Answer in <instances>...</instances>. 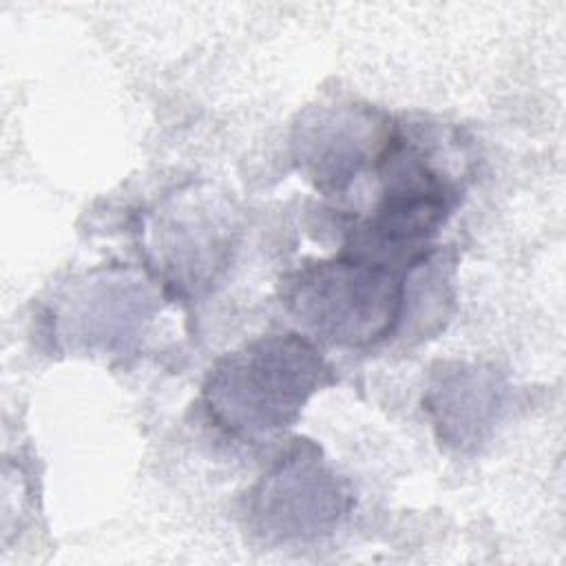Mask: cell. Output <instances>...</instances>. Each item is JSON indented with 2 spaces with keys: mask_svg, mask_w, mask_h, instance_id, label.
Listing matches in <instances>:
<instances>
[{
  "mask_svg": "<svg viewBox=\"0 0 566 566\" xmlns=\"http://www.w3.org/2000/svg\"><path fill=\"white\" fill-rule=\"evenodd\" d=\"M391 130L394 124H378L369 108H327L303 122L296 137L298 159L318 190L338 192L369 164L376 168Z\"/></svg>",
  "mask_w": 566,
  "mask_h": 566,
  "instance_id": "cell-4",
  "label": "cell"
},
{
  "mask_svg": "<svg viewBox=\"0 0 566 566\" xmlns=\"http://www.w3.org/2000/svg\"><path fill=\"white\" fill-rule=\"evenodd\" d=\"M332 369L298 334H270L228 352L203 382L210 418L230 436L256 440L294 424Z\"/></svg>",
  "mask_w": 566,
  "mask_h": 566,
  "instance_id": "cell-1",
  "label": "cell"
},
{
  "mask_svg": "<svg viewBox=\"0 0 566 566\" xmlns=\"http://www.w3.org/2000/svg\"><path fill=\"white\" fill-rule=\"evenodd\" d=\"M409 272L343 250L334 259L301 265L285 285V303L316 336L345 347H367L398 327Z\"/></svg>",
  "mask_w": 566,
  "mask_h": 566,
  "instance_id": "cell-2",
  "label": "cell"
},
{
  "mask_svg": "<svg viewBox=\"0 0 566 566\" xmlns=\"http://www.w3.org/2000/svg\"><path fill=\"white\" fill-rule=\"evenodd\" d=\"M347 484L298 440L248 493V524L270 544H307L338 528L352 509Z\"/></svg>",
  "mask_w": 566,
  "mask_h": 566,
  "instance_id": "cell-3",
  "label": "cell"
},
{
  "mask_svg": "<svg viewBox=\"0 0 566 566\" xmlns=\"http://www.w3.org/2000/svg\"><path fill=\"white\" fill-rule=\"evenodd\" d=\"M504 385L491 369L475 365H442L433 376L424 407L438 438L455 449L480 444L497 422Z\"/></svg>",
  "mask_w": 566,
  "mask_h": 566,
  "instance_id": "cell-5",
  "label": "cell"
}]
</instances>
